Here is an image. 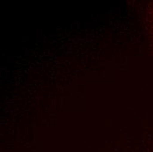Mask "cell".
I'll use <instances>...</instances> for the list:
<instances>
[{"label": "cell", "instance_id": "obj_1", "mask_svg": "<svg viewBox=\"0 0 153 152\" xmlns=\"http://www.w3.org/2000/svg\"><path fill=\"white\" fill-rule=\"evenodd\" d=\"M150 19H151V32L152 33V37H153V10L152 11V13H151V16H150Z\"/></svg>", "mask_w": 153, "mask_h": 152}]
</instances>
